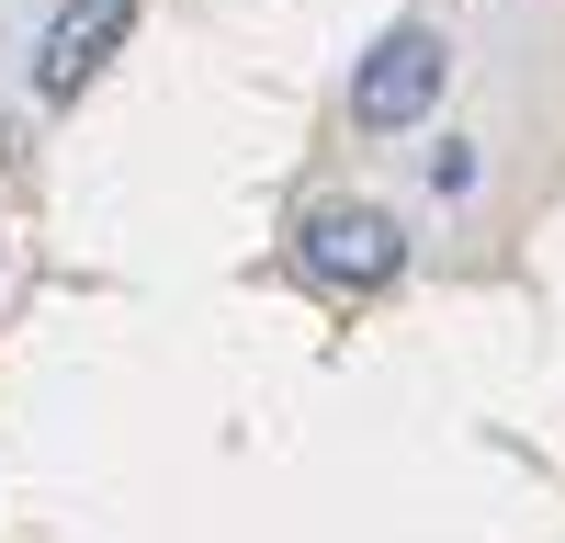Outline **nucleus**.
I'll list each match as a JSON object with an SVG mask.
<instances>
[{"mask_svg": "<svg viewBox=\"0 0 565 543\" xmlns=\"http://www.w3.org/2000/svg\"><path fill=\"white\" fill-rule=\"evenodd\" d=\"M441 79H452V45L430 23H396V34H373V57L351 68V125L362 136H396L441 103Z\"/></svg>", "mask_w": 565, "mask_h": 543, "instance_id": "nucleus-1", "label": "nucleus"}, {"mask_svg": "<svg viewBox=\"0 0 565 543\" xmlns=\"http://www.w3.org/2000/svg\"><path fill=\"white\" fill-rule=\"evenodd\" d=\"M295 260H306V284H328V295H373V284L407 272V238H396L385 204H317L295 226Z\"/></svg>", "mask_w": 565, "mask_h": 543, "instance_id": "nucleus-2", "label": "nucleus"}, {"mask_svg": "<svg viewBox=\"0 0 565 543\" xmlns=\"http://www.w3.org/2000/svg\"><path fill=\"white\" fill-rule=\"evenodd\" d=\"M125 23H136V0H57V23H45V45H34V91L45 103H79V91L114 68Z\"/></svg>", "mask_w": 565, "mask_h": 543, "instance_id": "nucleus-3", "label": "nucleus"}]
</instances>
